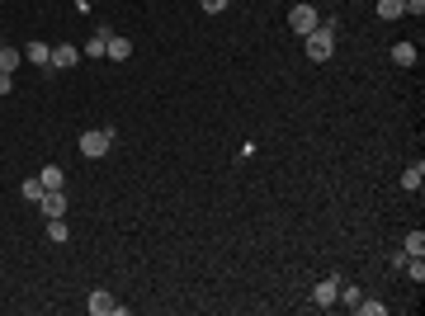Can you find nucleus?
<instances>
[{"mask_svg":"<svg viewBox=\"0 0 425 316\" xmlns=\"http://www.w3.org/2000/svg\"><path fill=\"white\" fill-rule=\"evenodd\" d=\"M421 185H425V165L416 160V165L401 170V189H406V194H421Z\"/></svg>","mask_w":425,"mask_h":316,"instance_id":"12","label":"nucleus"},{"mask_svg":"<svg viewBox=\"0 0 425 316\" xmlns=\"http://www.w3.org/2000/svg\"><path fill=\"white\" fill-rule=\"evenodd\" d=\"M302 53H307V62H331V53H336V19H321L302 38Z\"/></svg>","mask_w":425,"mask_h":316,"instance_id":"1","label":"nucleus"},{"mask_svg":"<svg viewBox=\"0 0 425 316\" xmlns=\"http://www.w3.org/2000/svg\"><path fill=\"white\" fill-rule=\"evenodd\" d=\"M38 185H43V189H62V185H66L62 165H43V170H38Z\"/></svg>","mask_w":425,"mask_h":316,"instance_id":"15","label":"nucleus"},{"mask_svg":"<svg viewBox=\"0 0 425 316\" xmlns=\"http://www.w3.org/2000/svg\"><path fill=\"white\" fill-rule=\"evenodd\" d=\"M416 57H421V48H416V43H406V38H401V43H392V66H416Z\"/></svg>","mask_w":425,"mask_h":316,"instance_id":"10","label":"nucleus"},{"mask_svg":"<svg viewBox=\"0 0 425 316\" xmlns=\"http://www.w3.org/2000/svg\"><path fill=\"white\" fill-rule=\"evenodd\" d=\"M317 24H321V15L312 10V5H307V0H302V5H293V10H289V28L298 33V38H307V33H312Z\"/></svg>","mask_w":425,"mask_h":316,"instance_id":"3","label":"nucleus"},{"mask_svg":"<svg viewBox=\"0 0 425 316\" xmlns=\"http://www.w3.org/2000/svg\"><path fill=\"white\" fill-rule=\"evenodd\" d=\"M38 208H43V217H62V212H66V194H62V189H43Z\"/></svg>","mask_w":425,"mask_h":316,"instance_id":"7","label":"nucleus"},{"mask_svg":"<svg viewBox=\"0 0 425 316\" xmlns=\"http://www.w3.org/2000/svg\"><path fill=\"white\" fill-rule=\"evenodd\" d=\"M199 5H204V15H222L227 10V0H199Z\"/></svg>","mask_w":425,"mask_h":316,"instance_id":"21","label":"nucleus"},{"mask_svg":"<svg viewBox=\"0 0 425 316\" xmlns=\"http://www.w3.org/2000/svg\"><path fill=\"white\" fill-rule=\"evenodd\" d=\"M19 62H24V48L0 43V76H15V71H19Z\"/></svg>","mask_w":425,"mask_h":316,"instance_id":"9","label":"nucleus"},{"mask_svg":"<svg viewBox=\"0 0 425 316\" xmlns=\"http://www.w3.org/2000/svg\"><path fill=\"white\" fill-rule=\"evenodd\" d=\"M359 297H364V292L354 288V284H350V288H341V297H336V302H341V307H350V312H354V307H359Z\"/></svg>","mask_w":425,"mask_h":316,"instance_id":"18","label":"nucleus"},{"mask_svg":"<svg viewBox=\"0 0 425 316\" xmlns=\"http://www.w3.org/2000/svg\"><path fill=\"white\" fill-rule=\"evenodd\" d=\"M76 62H80V53L71 43H57L53 48V71H66V66H76Z\"/></svg>","mask_w":425,"mask_h":316,"instance_id":"11","label":"nucleus"},{"mask_svg":"<svg viewBox=\"0 0 425 316\" xmlns=\"http://www.w3.org/2000/svg\"><path fill=\"white\" fill-rule=\"evenodd\" d=\"M24 62H33L38 71H53V48H48L43 38H28L24 43Z\"/></svg>","mask_w":425,"mask_h":316,"instance_id":"6","label":"nucleus"},{"mask_svg":"<svg viewBox=\"0 0 425 316\" xmlns=\"http://www.w3.org/2000/svg\"><path fill=\"white\" fill-rule=\"evenodd\" d=\"M85 307H90L95 316H128V307H118V302H114V292H105V288L90 292V297H85Z\"/></svg>","mask_w":425,"mask_h":316,"instance_id":"5","label":"nucleus"},{"mask_svg":"<svg viewBox=\"0 0 425 316\" xmlns=\"http://www.w3.org/2000/svg\"><path fill=\"white\" fill-rule=\"evenodd\" d=\"M109 33H114V28H100L95 38H85V48H80V57H105V43H109Z\"/></svg>","mask_w":425,"mask_h":316,"instance_id":"14","label":"nucleus"},{"mask_svg":"<svg viewBox=\"0 0 425 316\" xmlns=\"http://www.w3.org/2000/svg\"><path fill=\"white\" fill-rule=\"evenodd\" d=\"M19 194H24L28 203H38V198H43V185H38V175H33V180H24V185H19Z\"/></svg>","mask_w":425,"mask_h":316,"instance_id":"19","label":"nucleus"},{"mask_svg":"<svg viewBox=\"0 0 425 316\" xmlns=\"http://www.w3.org/2000/svg\"><path fill=\"white\" fill-rule=\"evenodd\" d=\"M15 90V76H0V95H10Z\"/></svg>","mask_w":425,"mask_h":316,"instance_id":"23","label":"nucleus"},{"mask_svg":"<svg viewBox=\"0 0 425 316\" xmlns=\"http://www.w3.org/2000/svg\"><path fill=\"white\" fill-rule=\"evenodd\" d=\"M406 15H416V19H421V15H425V0H406Z\"/></svg>","mask_w":425,"mask_h":316,"instance_id":"22","label":"nucleus"},{"mask_svg":"<svg viewBox=\"0 0 425 316\" xmlns=\"http://www.w3.org/2000/svg\"><path fill=\"white\" fill-rule=\"evenodd\" d=\"M105 57H109V62H128V57H133V38H118V33H109Z\"/></svg>","mask_w":425,"mask_h":316,"instance_id":"8","label":"nucleus"},{"mask_svg":"<svg viewBox=\"0 0 425 316\" xmlns=\"http://www.w3.org/2000/svg\"><path fill=\"white\" fill-rule=\"evenodd\" d=\"M354 312H359V316H383L388 307H383V302H364V297H359V307H354Z\"/></svg>","mask_w":425,"mask_h":316,"instance_id":"20","label":"nucleus"},{"mask_svg":"<svg viewBox=\"0 0 425 316\" xmlns=\"http://www.w3.org/2000/svg\"><path fill=\"white\" fill-rule=\"evenodd\" d=\"M336 297H341V279H321L317 288L307 292V302L321 307V312H331V307H336Z\"/></svg>","mask_w":425,"mask_h":316,"instance_id":"4","label":"nucleus"},{"mask_svg":"<svg viewBox=\"0 0 425 316\" xmlns=\"http://www.w3.org/2000/svg\"><path fill=\"white\" fill-rule=\"evenodd\" d=\"M114 142H118V132L114 128H90V132H80V142H76V151L85 160H100L114 151Z\"/></svg>","mask_w":425,"mask_h":316,"instance_id":"2","label":"nucleus"},{"mask_svg":"<svg viewBox=\"0 0 425 316\" xmlns=\"http://www.w3.org/2000/svg\"><path fill=\"white\" fill-rule=\"evenodd\" d=\"M401 250L406 255H425V232H411V236L401 241Z\"/></svg>","mask_w":425,"mask_h":316,"instance_id":"17","label":"nucleus"},{"mask_svg":"<svg viewBox=\"0 0 425 316\" xmlns=\"http://www.w3.org/2000/svg\"><path fill=\"white\" fill-rule=\"evenodd\" d=\"M66 236H71V227H66L62 217H48V241H57V245H62Z\"/></svg>","mask_w":425,"mask_h":316,"instance_id":"16","label":"nucleus"},{"mask_svg":"<svg viewBox=\"0 0 425 316\" xmlns=\"http://www.w3.org/2000/svg\"><path fill=\"white\" fill-rule=\"evenodd\" d=\"M401 15H406V0H378V19H383V24H392Z\"/></svg>","mask_w":425,"mask_h":316,"instance_id":"13","label":"nucleus"}]
</instances>
